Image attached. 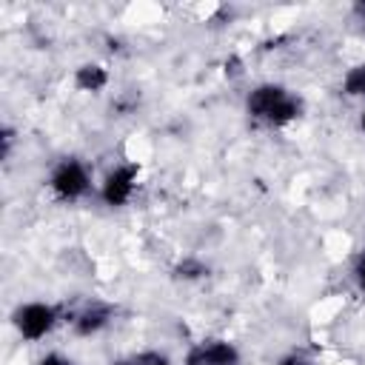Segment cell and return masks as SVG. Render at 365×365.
Wrapping results in <instances>:
<instances>
[{
  "instance_id": "13",
  "label": "cell",
  "mask_w": 365,
  "mask_h": 365,
  "mask_svg": "<svg viewBox=\"0 0 365 365\" xmlns=\"http://www.w3.org/2000/svg\"><path fill=\"white\" fill-rule=\"evenodd\" d=\"M356 279H359V285L365 288V254L356 259Z\"/></svg>"
},
{
  "instance_id": "3",
  "label": "cell",
  "mask_w": 365,
  "mask_h": 365,
  "mask_svg": "<svg viewBox=\"0 0 365 365\" xmlns=\"http://www.w3.org/2000/svg\"><path fill=\"white\" fill-rule=\"evenodd\" d=\"M134 177H137V168L134 165H125V168H117L106 177L103 182V200L108 205H123L128 197H131V188H134Z\"/></svg>"
},
{
  "instance_id": "14",
  "label": "cell",
  "mask_w": 365,
  "mask_h": 365,
  "mask_svg": "<svg viewBox=\"0 0 365 365\" xmlns=\"http://www.w3.org/2000/svg\"><path fill=\"white\" fill-rule=\"evenodd\" d=\"M279 365H308V362H305V359H299V356H285Z\"/></svg>"
},
{
  "instance_id": "1",
  "label": "cell",
  "mask_w": 365,
  "mask_h": 365,
  "mask_svg": "<svg viewBox=\"0 0 365 365\" xmlns=\"http://www.w3.org/2000/svg\"><path fill=\"white\" fill-rule=\"evenodd\" d=\"M14 322H17V328H20L23 336L40 339L54 325V311L48 305H43V302H31V305H26V308H20L14 314Z\"/></svg>"
},
{
  "instance_id": "11",
  "label": "cell",
  "mask_w": 365,
  "mask_h": 365,
  "mask_svg": "<svg viewBox=\"0 0 365 365\" xmlns=\"http://www.w3.org/2000/svg\"><path fill=\"white\" fill-rule=\"evenodd\" d=\"M40 365H71V362L66 356H60V354H48V356L40 359Z\"/></svg>"
},
{
  "instance_id": "15",
  "label": "cell",
  "mask_w": 365,
  "mask_h": 365,
  "mask_svg": "<svg viewBox=\"0 0 365 365\" xmlns=\"http://www.w3.org/2000/svg\"><path fill=\"white\" fill-rule=\"evenodd\" d=\"M359 125H362V131H365V114H362V120H359Z\"/></svg>"
},
{
  "instance_id": "8",
  "label": "cell",
  "mask_w": 365,
  "mask_h": 365,
  "mask_svg": "<svg viewBox=\"0 0 365 365\" xmlns=\"http://www.w3.org/2000/svg\"><path fill=\"white\" fill-rule=\"evenodd\" d=\"M345 91H348L351 97L365 94V66H356V68L348 71V77H345Z\"/></svg>"
},
{
  "instance_id": "7",
  "label": "cell",
  "mask_w": 365,
  "mask_h": 365,
  "mask_svg": "<svg viewBox=\"0 0 365 365\" xmlns=\"http://www.w3.org/2000/svg\"><path fill=\"white\" fill-rule=\"evenodd\" d=\"M106 322H108V308H91V311L80 314V319H77V334L88 336V334L100 331Z\"/></svg>"
},
{
  "instance_id": "9",
  "label": "cell",
  "mask_w": 365,
  "mask_h": 365,
  "mask_svg": "<svg viewBox=\"0 0 365 365\" xmlns=\"http://www.w3.org/2000/svg\"><path fill=\"white\" fill-rule=\"evenodd\" d=\"M202 274H205V265L197 262V259H182V262L177 265V277H182V279H197V277H202Z\"/></svg>"
},
{
  "instance_id": "10",
  "label": "cell",
  "mask_w": 365,
  "mask_h": 365,
  "mask_svg": "<svg viewBox=\"0 0 365 365\" xmlns=\"http://www.w3.org/2000/svg\"><path fill=\"white\" fill-rule=\"evenodd\" d=\"M137 365H171L165 356H157V354H145V356H140L137 359Z\"/></svg>"
},
{
  "instance_id": "2",
  "label": "cell",
  "mask_w": 365,
  "mask_h": 365,
  "mask_svg": "<svg viewBox=\"0 0 365 365\" xmlns=\"http://www.w3.org/2000/svg\"><path fill=\"white\" fill-rule=\"evenodd\" d=\"M51 185H54V191H57L60 197L74 200V197H80V194L88 188V177H86V171H83V165H80L77 160H66V163L54 171Z\"/></svg>"
},
{
  "instance_id": "6",
  "label": "cell",
  "mask_w": 365,
  "mask_h": 365,
  "mask_svg": "<svg viewBox=\"0 0 365 365\" xmlns=\"http://www.w3.org/2000/svg\"><path fill=\"white\" fill-rule=\"evenodd\" d=\"M106 68H100V66H80L77 68V88H83V91H100L103 86H106Z\"/></svg>"
},
{
  "instance_id": "4",
  "label": "cell",
  "mask_w": 365,
  "mask_h": 365,
  "mask_svg": "<svg viewBox=\"0 0 365 365\" xmlns=\"http://www.w3.org/2000/svg\"><path fill=\"white\" fill-rule=\"evenodd\" d=\"M188 365H237V348L228 342H205L188 354Z\"/></svg>"
},
{
  "instance_id": "5",
  "label": "cell",
  "mask_w": 365,
  "mask_h": 365,
  "mask_svg": "<svg viewBox=\"0 0 365 365\" xmlns=\"http://www.w3.org/2000/svg\"><path fill=\"white\" fill-rule=\"evenodd\" d=\"M282 100H288L285 88H279V86H259V88H254L251 97H248V111H251L254 117H259V120H268V117L277 111V106H279Z\"/></svg>"
},
{
  "instance_id": "12",
  "label": "cell",
  "mask_w": 365,
  "mask_h": 365,
  "mask_svg": "<svg viewBox=\"0 0 365 365\" xmlns=\"http://www.w3.org/2000/svg\"><path fill=\"white\" fill-rule=\"evenodd\" d=\"M240 68H242V63H240V57H228L225 60V74H240Z\"/></svg>"
}]
</instances>
